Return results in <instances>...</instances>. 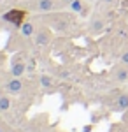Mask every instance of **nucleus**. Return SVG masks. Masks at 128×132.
Returning a JSON list of instances; mask_svg holds the SVG:
<instances>
[{"label":"nucleus","mask_w":128,"mask_h":132,"mask_svg":"<svg viewBox=\"0 0 128 132\" xmlns=\"http://www.w3.org/2000/svg\"><path fill=\"white\" fill-rule=\"evenodd\" d=\"M39 83L42 88H46V90H49V88H53L54 86V79L51 78V76H48V74H42L39 78Z\"/></svg>","instance_id":"9"},{"label":"nucleus","mask_w":128,"mask_h":132,"mask_svg":"<svg viewBox=\"0 0 128 132\" xmlns=\"http://www.w3.org/2000/svg\"><path fill=\"white\" fill-rule=\"evenodd\" d=\"M121 62H123L125 65H128V51H126V53H123V55H121Z\"/></svg>","instance_id":"13"},{"label":"nucleus","mask_w":128,"mask_h":132,"mask_svg":"<svg viewBox=\"0 0 128 132\" xmlns=\"http://www.w3.org/2000/svg\"><path fill=\"white\" fill-rule=\"evenodd\" d=\"M70 11H74V12H77V14H84L86 12V5H84V2L83 0H72L69 4Z\"/></svg>","instance_id":"7"},{"label":"nucleus","mask_w":128,"mask_h":132,"mask_svg":"<svg viewBox=\"0 0 128 132\" xmlns=\"http://www.w3.org/2000/svg\"><path fill=\"white\" fill-rule=\"evenodd\" d=\"M51 42V32L48 28H42V30L35 32V44L37 46H48Z\"/></svg>","instance_id":"3"},{"label":"nucleus","mask_w":128,"mask_h":132,"mask_svg":"<svg viewBox=\"0 0 128 132\" xmlns=\"http://www.w3.org/2000/svg\"><path fill=\"white\" fill-rule=\"evenodd\" d=\"M9 132H12V130H9Z\"/></svg>","instance_id":"16"},{"label":"nucleus","mask_w":128,"mask_h":132,"mask_svg":"<svg viewBox=\"0 0 128 132\" xmlns=\"http://www.w3.org/2000/svg\"><path fill=\"white\" fill-rule=\"evenodd\" d=\"M5 90L9 92V93H20V92L23 90V81H21V78H12L11 81H7Z\"/></svg>","instance_id":"4"},{"label":"nucleus","mask_w":128,"mask_h":132,"mask_svg":"<svg viewBox=\"0 0 128 132\" xmlns=\"http://www.w3.org/2000/svg\"><path fill=\"white\" fill-rule=\"evenodd\" d=\"M20 30H21V35H23V37H32V35H35V27H33V23H30V21H25L20 27Z\"/></svg>","instance_id":"6"},{"label":"nucleus","mask_w":128,"mask_h":132,"mask_svg":"<svg viewBox=\"0 0 128 132\" xmlns=\"http://www.w3.org/2000/svg\"><path fill=\"white\" fill-rule=\"evenodd\" d=\"M26 71H28V69H26V63H25V62L14 60L12 65H11V76H12V78H23Z\"/></svg>","instance_id":"2"},{"label":"nucleus","mask_w":128,"mask_h":132,"mask_svg":"<svg viewBox=\"0 0 128 132\" xmlns=\"http://www.w3.org/2000/svg\"><path fill=\"white\" fill-rule=\"evenodd\" d=\"M116 109L118 111H126L128 109V93H121L116 101Z\"/></svg>","instance_id":"8"},{"label":"nucleus","mask_w":128,"mask_h":132,"mask_svg":"<svg viewBox=\"0 0 128 132\" xmlns=\"http://www.w3.org/2000/svg\"><path fill=\"white\" fill-rule=\"evenodd\" d=\"M11 97H7V95H0V111L2 113H5V111H9L11 109Z\"/></svg>","instance_id":"11"},{"label":"nucleus","mask_w":128,"mask_h":132,"mask_svg":"<svg viewBox=\"0 0 128 132\" xmlns=\"http://www.w3.org/2000/svg\"><path fill=\"white\" fill-rule=\"evenodd\" d=\"M104 25H105V23H104L102 20H93V21H91V25H89V28H91V32L97 34V32H100L102 28H104Z\"/></svg>","instance_id":"12"},{"label":"nucleus","mask_w":128,"mask_h":132,"mask_svg":"<svg viewBox=\"0 0 128 132\" xmlns=\"http://www.w3.org/2000/svg\"><path fill=\"white\" fill-rule=\"evenodd\" d=\"M54 132H60V130H54Z\"/></svg>","instance_id":"15"},{"label":"nucleus","mask_w":128,"mask_h":132,"mask_svg":"<svg viewBox=\"0 0 128 132\" xmlns=\"http://www.w3.org/2000/svg\"><path fill=\"white\" fill-rule=\"evenodd\" d=\"M114 78H116V81H119V83L128 81V69H125V67H119V69H116V72H114Z\"/></svg>","instance_id":"10"},{"label":"nucleus","mask_w":128,"mask_h":132,"mask_svg":"<svg viewBox=\"0 0 128 132\" xmlns=\"http://www.w3.org/2000/svg\"><path fill=\"white\" fill-rule=\"evenodd\" d=\"M25 11H20V9H12V11H7L2 18L5 21H9L12 25H16V27H21L23 23H25Z\"/></svg>","instance_id":"1"},{"label":"nucleus","mask_w":128,"mask_h":132,"mask_svg":"<svg viewBox=\"0 0 128 132\" xmlns=\"http://www.w3.org/2000/svg\"><path fill=\"white\" fill-rule=\"evenodd\" d=\"M100 2H104V4H112L114 0H100Z\"/></svg>","instance_id":"14"},{"label":"nucleus","mask_w":128,"mask_h":132,"mask_svg":"<svg viewBox=\"0 0 128 132\" xmlns=\"http://www.w3.org/2000/svg\"><path fill=\"white\" fill-rule=\"evenodd\" d=\"M56 7V2L54 0H39L37 2V11L40 12H49Z\"/></svg>","instance_id":"5"}]
</instances>
